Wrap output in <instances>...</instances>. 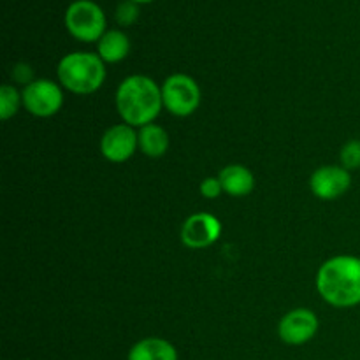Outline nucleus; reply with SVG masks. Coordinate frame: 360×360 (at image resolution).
<instances>
[{
  "instance_id": "obj_19",
  "label": "nucleus",
  "mask_w": 360,
  "mask_h": 360,
  "mask_svg": "<svg viewBox=\"0 0 360 360\" xmlns=\"http://www.w3.org/2000/svg\"><path fill=\"white\" fill-rule=\"evenodd\" d=\"M13 79L16 83H21L23 86H27L28 83H32L35 79L34 72H32V67L28 63H16L13 67Z\"/></svg>"
},
{
  "instance_id": "obj_2",
  "label": "nucleus",
  "mask_w": 360,
  "mask_h": 360,
  "mask_svg": "<svg viewBox=\"0 0 360 360\" xmlns=\"http://www.w3.org/2000/svg\"><path fill=\"white\" fill-rule=\"evenodd\" d=\"M320 297L333 308L348 309L360 304V257L336 255L320 266L315 278Z\"/></svg>"
},
{
  "instance_id": "obj_12",
  "label": "nucleus",
  "mask_w": 360,
  "mask_h": 360,
  "mask_svg": "<svg viewBox=\"0 0 360 360\" xmlns=\"http://www.w3.org/2000/svg\"><path fill=\"white\" fill-rule=\"evenodd\" d=\"M178 350L164 338H143L132 345L127 360H178Z\"/></svg>"
},
{
  "instance_id": "obj_18",
  "label": "nucleus",
  "mask_w": 360,
  "mask_h": 360,
  "mask_svg": "<svg viewBox=\"0 0 360 360\" xmlns=\"http://www.w3.org/2000/svg\"><path fill=\"white\" fill-rule=\"evenodd\" d=\"M199 190H200V195H202L204 199H210V200L218 199V197L224 193V186H221L220 178H218V176H207V178H204L202 181H200Z\"/></svg>"
},
{
  "instance_id": "obj_1",
  "label": "nucleus",
  "mask_w": 360,
  "mask_h": 360,
  "mask_svg": "<svg viewBox=\"0 0 360 360\" xmlns=\"http://www.w3.org/2000/svg\"><path fill=\"white\" fill-rule=\"evenodd\" d=\"M115 105L122 122L134 129L155 123L164 109L160 84L144 74L127 76L116 88Z\"/></svg>"
},
{
  "instance_id": "obj_8",
  "label": "nucleus",
  "mask_w": 360,
  "mask_h": 360,
  "mask_svg": "<svg viewBox=\"0 0 360 360\" xmlns=\"http://www.w3.org/2000/svg\"><path fill=\"white\" fill-rule=\"evenodd\" d=\"M319 316L308 308L290 309L278 322V336L288 347H302L319 333Z\"/></svg>"
},
{
  "instance_id": "obj_10",
  "label": "nucleus",
  "mask_w": 360,
  "mask_h": 360,
  "mask_svg": "<svg viewBox=\"0 0 360 360\" xmlns=\"http://www.w3.org/2000/svg\"><path fill=\"white\" fill-rule=\"evenodd\" d=\"M352 186V172L341 165H322L309 176V190L320 200H336Z\"/></svg>"
},
{
  "instance_id": "obj_5",
  "label": "nucleus",
  "mask_w": 360,
  "mask_h": 360,
  "mask_svg": "<svg viewBox=\"0 0 360 360\" xmlns=\"http://www.w3.org/2000/svg\"><path fill=\"white\" fill-rule=\"evenodd\" d=\"M160 88L164 109L176 118H188L199 109L202 91H200L199 83L188 74H171L165 77Z\"/></svg>"
},
{
  "instance_id": "obj_20",
  "label": "nucleus",
  "mask_w": 360,
  "mask_h": 360,
  "mask_svg": "<svg viewBox=\"0 0 360 360\" xmlns=\"http://www.w3.org/2000/svg\"><path fill=\"white\" fill-rule=\"evenodd\" d=\"M132 2H136L137 6H144V4H151L155 2V0H132Z\"/></svg>"
},
{
  "instance_id": "obj_17",
  "label": "nucleus",
  "mask_w": 360,
  "mask_h": 360,
  "mask_svg": "<svg viewBox=\"0 0 360 360\" xmlns=\"http://www.w3.org/2000/svg\"><path fill=\"white\" fill-rule=\"evenodd\" d=\"M115 18L120 27H130L139 20V6L132 0H123L116 7Z\"/></svg>"
},
{
  "instance_id": "obj_13",
  "label": "nucleus",
  "mask_w": 360,
  "mask_h": 360,
  "mask_svg": "<svg viewBox=\"0 0 360 360\" xmlns=\"http://www.w3.org/2000/svg\"><path fill=\"white\" fill-rule=\"evenodd\" d=\"M97 53L104 63H120L129 56L130 39L120 28H108L97 42Z\"/></svg>"
},
{
  "instance_id": "obj_4",
  "label": "nucleus",
  "mask_w": 360,
  "mask_h": 360,
  "mask_svg": "<svg viewBox=\"0 0 360 360\" xmlns=\"http://www.w3.org/2000/svg\"><path fill=\"white\" fill-rule=\"evenodd\" d=\"M63 25L70 37L79 42H98L108 32V18L104 9L94 0H74L67 6Z\"/></svg>"
},
{
  "instance_id": "obj_14",
  "label": "nucleus",
  "mask_w": 360,
  "mask_h": 360,
  "mask_svg": "<svg viewBox=\"0 0 360 360\" xmlns=\"http://www.w3.org/2000/svg\"><path fill=\"white\" fill-rule=\"evenodd\" d=\"M137 137H139V151L148 158H162L171 146L169 132L157 123L137 129Z\"/></svg>"
},
{
  "instance_id": "obj_16",
  "label": "nucleus",
  "mask_w": 360,
  "mask_h": 360,
  "mask_svg": "<svg viewBox=\"0 0 360 360\" xmlns=\"http://www.w3.org/2000/svg\"><path fill=\"white\" fill-rule=\"evenodd\" d=\"M340 165L354 172L360 169V139H350L340 151Z\"/></svg>"
},
{
  "instance_id": "obj_11",
  "label": "nucleus",
  "mask_w": 360,
  "mask_h": 360,
  "mask_svg": "<svg viewBox=\"0 0 360 360\" xmlns=\"http://www.w3.org/2000/svg\"><path fill=\"white\" fill-rule=\"evenodd\" d=\"M224 193L231 197H246L255 188V176L246 165L229 164L218 172Z\"/></svg>"
},
{
  "instance_id": "obj_3",
  "label": "nucleus",
  "mask_w": 360,
  "mask_h": 360,
  "mask_svg": "<svg viewBox=\"0 0 360 360\" xmlns=\"http://www.w3.org/2000/svg\"><path fill=\"white\" fill-rule=\"evenodd\" d=\"M108 70L97 53L72 51L60 58L56 79L63 90L74 95H91L104 84Z\"/></svg>"
},
{
  "instance_id": "obj_9",
  "label": "nucleus",
  "mask_w": 360,
  "mask_h": 360,
  "mask_svg": "<svg viewBox=\"0 0 360 360\" xmlns=\"http://www.w3.org/2000/svg\"><path fill=\"white\" fill-rule=\"evenodd\" d=\"M221 221L214 214L200 211L193 213L183 221L179 238L181 243L190 250H204L220 239Z\"/></svg>"
},
{
  "instance_id": "obj_15",
  "label": "nucleus",
  "mask_w": 360,
  "mask_h": 360,
  "mask_svg": "<svg viewBox=\"0 0 360 360\" xmlns=\"http://www.w3.org/2000/svg\"><path fill=\"white\" fill-rule=\"evenodd\" d=\"M23 108V97H21V90H18L14 84L4 83L0 86V118L4 122L14 118Z\"/></svg>"
},
{
  "instance_id": "obj_6",
  "label": "nucleus",
  "mask_w": 360,
  "mask_h": 360,
  "mask_svg": "<svg viewBox=\"0 0 360 360\" xmlns=\"http://www.w3.org/2000/svg\"><path fill=\"white\" fill-rule=\"evenodd\" d=\"M23 109L35 118H51L63 105V88L48 77H35L21 90Z\"/></svg>"
},
{
  "instance_id": "obj_7",
  "label": "nucleus",
  "mask_w": 360,
  "mask_h": 360,
  "mask_svg": "<svg viewBox=\"0 0 360 360\" xmlns=\"http://www.w3.org/2000/svg\"><path fill=\"white\" fill-rule=\"evenodd\" d=\"M98 150H101L102 157L111 164H123V162L130 160L139 151L137 129L123 122L111 125L102 134Z\"/></svg>"
}]
</instances>
